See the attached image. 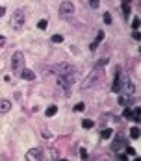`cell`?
Listing matches in <instances>:
<instances>
[{"label":"cell","mask_w":141,"mask_h":161,"mask_svg":"<svg viewBox=\"0 0 141 161\" xmlns=\"http://www.w3.org/2000/svg\"><path fill=\"white\" fill-rule=\"evenodd\" d=\"M102 80H104V70L95 67L91 72H89L87 76L84 78V82L80 83V89H82V91H89V89L97 87L98 83H102Z\"/></svg>","instance_id":"1"},{"label":"cell","mask_w":141,"mask_h":161,"mask_svg":"<svg viewBox=\"0 0 141 161\" xmlns=\"http://www.w3.org/2000/svg\"><path fill=\"white\" fill-rule=\"evenodd\" d=\"M24 21H26V15H24V11L21 8L15 9V11L11 13V19H9V26H11L13 30H21L24 26Z\"/></svg>","instance_id":"2"},{"label":"cell","mask_w":141,"mask_h":161,"mask_svg":"<svg viewBox=\"0 0 141 161\" xmlns=\"http://www.w3.org/2000/svg\"><path fill=\"white\" fill-rule=\"evenodd\" d=\"M74 4L70 2V0H63L61 4H59V9H58V13H59V17L61 19H70L74 15Z\"/></svg>","instance_id":"3"},{"label":"cell","mask_w":141,"mask_h":161,"mask_svg":"<svg viewBox=\"0 0 141 161\" xmlns=\"http://www.w3.org/2000/svg\"><path fill=\"white\" fill-rule=\"evenodd\" d=\"M22 69H24V54L22 52H15L11 56V70L15 74H21Z\"/></svg>","instance_id":"4"},{"label":"cell","mask_w":141,"mask_h":161,"mask_svg":"<svg viewBox=\"0 0 141 161\" xmlns=\"http://www.w3.org/2000/svg\"><path fill=\"white\" fill-rule=\"evenodd\" d=\"M54 72H56V76H69V74H76V70L69 63H59L54 67Z\"/></svg>","instance_id":"5"},{"label":"cell","mask_w":141,"mask_h":161,"mask_svg":"<svg viewBox=\"0 0 141 161\" xmlns=\"http://www.w3.org/2000/svg\"><path fill=\"white\" fill-rule=\"evenodd\" d=\"M43 150L41 148H30L26 152V161H43Z\"/></svg>","instance_id":"6"},{"label":"cell","mask_w":141,"mask_h":161,"mask_svg":"<svg viewBox=\"0 0 141 161\" xmlns=\"http://www.w3.org/2000/svg\"><path fill=\"white\" fill-rule=\"evenodd\" d=\"M123 76H121V69H117V72H115L113 76V83H112V91L113 93H121V87H123Z\"/></svg>","instance_id":"7"},{"label":"cell","mask_w":141,"mask_h":161,"mask_svg":"<svg viewBox=\"0 0 141 161\" xmlns=\"http://www.w3.org/2000/svg\"><path fill=\"white\" fill-rule=\"evenodd\" d=\"M11 109V102L6 98H0V113H8Z\"/></svg>","instance_id":"8"},{"label":"cell","mask_w":141,"mask_h":161,"mask_svg":"<svg viewBox=\"0 0 141 161\" xmlns=\"http://www.w3.org/2000/svg\"><path fill=\"white\" fill-rule=\"evenodd\" d=\"M21 76H22L24 80H30V82L35 80V74L32 72V70H28V69H22V70H21Z\"/></svg>","instance_id":"9"},{"label":"cell","mask_w":141,"mask_h":161,"mask_svg":"<svg viewBox=\"0 0 141 161\" xmlns=\"http://www.w3.org/2000/svg\"><path fill=\"white\" fill-rule=\"evenodd\" d=\"M112 135H113V130L112 128H104L102 132H100V137H102V139H110Z\"/></svg>","instance_id":"10"},{"label":"cell","mask_w":141,"mask_h":161,"mask_svg":"<svg viewBox=\"0 0 141 161\" xmlns=\"http://www.w3.org/2000/svg\"><path fill=\"white\" fill-rule=\"evenodd\" d=\"M93 126H95V122H93L91 119H84V120H82V128H84V130H91Z\"/></svg>","instance_id":"11"},{"label":"cell","mask_w":141,"mask_h":161,"mask_svg":"<svg viewBox=\"0 0 141 161\" xmlns=\"http://www.w3.org/2000/svg\"><path fill=\"white\" fill-rule=\"evenodd\" d=\"M56 113H58V108H56V105H48L47 111H45V115H47V117H54Z\"/></svg>","instance_id":"12"},{"label":"cell","mask_w":141,"mask_h":161,"mask_svg":"<svg viewBox=\"0 0 141 161\" xmlns=\"http://www.w3.org/2000/svg\"><path fill=\"white\" fill-rule=\"evenodd\" d=\"M102 39H104V32H98V33H97V39H95V43H91V50L97 48V44L102 41Z\"/></svg>","instance_id":"13"},{"label":"cell","mask_w":141,"mask_h":161,"mask_svg":"<svg viewBox=\"0 0 141 161\" xmlns=\"http://www.w3.org/2000/svg\"><path fill=\"white\" fill-rule=\"evenodd\" d=\"M123 15H124V19L128 21V17H130V6H128V2H126V0L123 2Z\"/></svg>","instance_id":"14"},{"label":"cell","mask_w":141,"mask_h":161,"mask_svg":"<svg viewBox=\"0 0 141 161\" xmlns=\"http://www.w3.org/2000/svg\"><path fill=\"white\" fill-rule=\"evenodd\" d=\"M130 137H132V139H135V141L139 139V128H138V126H134L132 130H130Z\"/></svg>","instance_id":"15"},{"label":"cell","mask_w":141,"mask_h":161,"mask_svg":"<svg viewBox=\"0 0 141 161\" xmlns=\"http://www.w3.org/2000/svg\"><path fill=\"white\" fill-rule=\"evenodd\" d=\"M124 146V141H115V143L112 144V150H121Z\"/></svg>","instance_id":"16"},{"label":"cell","mask_w":141,"mask_h":161,"mask_svg":"<svg viewBox=\"0 0 141 161\" xmlns=\"http://www.w3.org/2000/svg\"><path fill=\"white\" fill-rule=\"evenodd\" d=\"M132 28H134V32H138V30H139V17H135V19H134Z\"/></svg>","instance_id":"17"},{"label":"cell","mask_w":141,"mask_h":161,"mask_svg":"<svg viewBox=\"0 0 141 161\" xmlns=\"http://www.w3.org/2000/svg\"><path fill=\"white\" fill-rule=\"evenodd\" d=\"M37 28L39 30H47V21H45V19H43V21H39L37 22Z\"/></svg>","instance_id":"18"},{"label":"cell","mask_w":141,"mask_h":161,"mask_svg":"<svg viewBox=\"0 0 141 161\" xmlns=\"http://www.w3.org/2000/svg\"><path fill=\"white\" fill-rule=\"evenodd\" d=\"M104 22L106 24H112V15H110V13H104Z\"/></svg>","instance_id":"19"},{"label":"cell","mask_w":141,"mask_h":161,"mask_svg":"<svg viewBox=\"0 0 141 161\" xmlns=\"http://www.w3.org/2000/svg\"><path fill=\"white\" fill-rule=\"evenodd\" d=\"M61 41H63L61 35H52V43H61Z\"/></svg>","instance_id":"20"},{"label":"cell","mask_w":141,"mask_h":161,"mask_svg":"<svg viewBox=\"0 0 141 161\" xmlns=\"http://www.w3.org/2000/svg\"><path fill=\"white\" fill-rule=\"evenodd\" d=\"M84 108H85V105H84V102H78L76 105H74V111H82Z\"/></svg>","instance_id":"21"},{"label":"cell","mask_w":141,"mask_h":161,"mask_svg":"<svg viewBox=\"0 0 141 161\" xmlns=\"http://www.w3.org/2000/svg\"><path fill=\"white\" fill-rule=\"evenodd\" d=\"M80 158H82V159H87V150H85V148H80Z\"/></svg>","instance_id":"22"},{"label":"cell","mask_w":141,"mask_h":161,"mask_svg":"<svg viewBox=\"0 0 141 161\" xmlns=\"http://www.w3.org/2000/svg\"><path fill=\"white\" fill-rule=\"evenodd\" d=\"M124 117H126V119H132V109H130V108H126V109H124Z\"/></svg>","instance_id":"23"},{"label":"cell","mask_w":141,"mask_h":161,"mask_svg":"<svg viewBox=\"0 0 141 161\" xmlns=\"http://www.w3.org/2000/svg\"><path fill=\"white\" fill-rule=\"evenodd\" d=\"M89 6H91V8H97V6H98V0H89Z\"/></svg>","instance_id":"24"},{"label":"cell","mask_w":141,"mask_h":161,"mask_svg":"<svg viewBox=\"0 0 141 161\" xmlns=\"http://www.w3.org/2000/svg\"><path fill=\"white\" fill-rule=\"evenodd\" d=\"M4 43H6V37H4V35H0V46H4Z\"/></svg>","instance_id":"25"},{"label":"cell","mask_w":141,"mask_h":161,"mask_svg":"<svg viewBox=\"0 0 141 161\" xmlns=\"http://www.w3.org/2000/svg\"><path fill=\"white\" fill-rule=\"evenodd\" d=\"M126 152H128V154H132V155H135V150H134V148H130V146L126 148Z\"/></svg>","instance_id":"26"},{"label":"cell","mask_w":141,"mask_h":161,"mask_svg":"<svg viewBox=\"0 0 141 161\" xmlns=\"http://www.w3.org/2000/svg\"><path fill=\"white\" fill-rule=\"evenodd\" d=\"M4 13H6V8H0V17H2Z\"/></svg>","instance_id":"27"},{"label":"cell","mask_w":141,"mask_h":161,"mask_svg":"<svg viewBox=\"0 0 141 161\" xmlns=\"http://www.w3.org/2000/svg\"><path fill=\"white\" fill-rule=\"evenodd\" d=\"M63 161H69V159H63Z\"/></svg>","instance_id":"28"}]
</instances>
